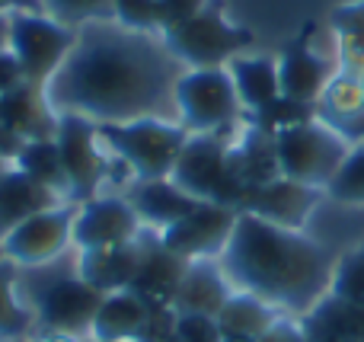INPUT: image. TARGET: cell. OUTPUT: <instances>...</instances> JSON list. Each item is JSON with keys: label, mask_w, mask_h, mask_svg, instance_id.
Instances as JSON below:
<instances>
[{"label": "cell", "mask_w": 364, "mask_h": 342, "mask_svg": "<svg viewBox=\"0 0 364 342\" xmlns=\"http://www.w3.org/2000/svg\"><path fill=\"white\" fill-rule=\"evenodd\" d=\"M83 342H96V339H83Z\"/></svg>", "instance_id": "42"}, {"label": "cell", "mask_w": 364, "mask_h": 342, "mask_svg": "<svg viewBox=\"0 0 364 342\" xmlns=\"http://www.w3.org/2000/svg\"><path fill=\"white\" fill-rule=\"evenodd\" d=\"M218 262L233 292H250L275 311L297 317L326 298L333 279V262L320 243L301 230L275 228L246 211H240L233 237Z\"/></svg>", "instance_id": "2"}, {"label": "cell", "mask_w": 364, "mask_h": 342, "mask_svg": "<svg viewBox=\"0 0 364 342\" xmlns=\"http://www.w3.org/2000/svg\"><path fill=\"white\" fill-rule=\"evenodd\" d=\"M13 166H16L19 173H26L29 179H36L38 186L51 189L55 196H61L64 202H68V179H64L61 154H58V141L55 138L26 141L23 151H19V157L13 160Z\"/></svg>", "instance_id": "27"}, {"label": "cell", "mask_w": 364, "mask_h": 342, "mask_svg": "<svg viewBox=\"0 0 364 342\" xmlns=\"http://www.w3.org/2000/svg\"><path fill=\"white\" fill-rule=\"evenodd\" d=\"M10 42V16H0V51Z\"/></svg>", "instance_id": "40"}, {"label": "cell", "mask_w": 364, "mask_h": 342, "mask_svg": "<svg viewBox=\"0 0 364 342\" xmlns=\"http://www.w3.org/2000/svg\"><path fill=\"white\" fill-rule=\"evenodd\" d=\"M259 342H307V339H304V333H301L297 324H291V320H278V324L272 326Z\"/></svg>", "instance_id": "38"}, {"label": "cell", "mask_w": 364, "mask_h": 342, "mask_svg": "<svg viewBox=\"0 0 364 342\" xmlns=\"http://www.w3.org/2000/svg\"><path fill=\"white\" fill-rule=\"evenodd\" d=\"M144 224H141L134 205L128 196H115V192H100V196L87 198L77 205L74 215V250H106L122 247L141 237Z\"/></svg>", "instance_id": "13"}, {"label": "cell", "mask_w": 364, "mask_h": 342, "mask_svg": "<svg viewBox=\"0 0 364 342\" xmlns=\"http://www.w3.org/2000/svg\"><path fill=\"white\" fill-rule=\"evenodd\" d=\"M240 211L230 205H214V202H198L182 221L173 228L160 230V240L166 250H173L182 260H220L237 228Z\"/></svg>", "instance_id": "12"}, {"label": "cell", "mask_w": 364, "mask_h": 342, "mask_svg": "<svg viewBox=\"0 0 364 342\" xmlns=\"http://www.w3.org/2000/svg\"><path fill=\"white\" fill-rule=\"evenodd\" d=\"M310 36H314V23H307L301 36L284 45L282 58H278V87L288 100L316 106V100L326 96L329 90V61L314 51Z\"/></svg>", "instance_id": "15"}, {"label": "cell", "mask_w": 364, "mask_h": 342, "mask_svg": "<svg viewBox=\"0 0 364 342\" xmlns=\"http://www.w3.org/2000/svg\"><path fill=\"white\" fill-rule=\"evenodd\" d=\"M55 141L64 179H68V202L80 205L100 196L102 183L109 179V164H112V154L102 144L100 125L80 115H58Z\"/></svg>", "instance_id": "9"}, {"label": "cell", "mask_w": 364, "mask_h": 342, "mask_svg": "<svg viewBox=\"0 0 364 342\" xmlns=\"http://www.w3.org/2000/svg\"><path fill=\"white\" fill-rule=\"evenodd\" d=\"M154 304L141 298L138 292L125 288V292H112L102 298L100 311L93 317V330L90 339L96 342H138L144 333L147 320H151Z\"/></svg>", "instance_id": "19"}, {"label": "cell", "mask_w": 364, "mask_h": 342, "mask_svg": "<svg viewBox=\"0 0 364 342\" xmlns=\"http://www.w3.org/2000/svg\"><path fill=\"white\" fill-rule=\"evenodd\" d=\"M4 166H10V164H4V160H0V170H4Z\"/></svg>", "instance_id": "41"}, {"label": "cell", "mask_w": 364, "mask_h": 342, "mask_svg": "<svg viewBox=\"0 0 364 342\" xmlns=\"http://www.w3.org/2000/svg\"><path fill=\"white\" fill-rule=\"evenodd\" d=\"M182 64L164 38L132 32L115 19H96L77 29V42L58 74L45 83L58 115H80L96 125L166 119L176 112L173 90Z\"/></svg>", "instance_id": "1"}, {"label": "cell", "mask_w": 364, "mask_h": 342, "mask_svg": "<svg viewBox=\"0 0 364 342\" xmlns=\"http://www.w3.org/2000/svg\"><path fill=\"white\" fill-rule=\"evenodd\" d=\"M186 269H188V260L166 250L160 234H144L141 230V266H138V275H134L132 292H138L151 304L170 307Z\"/></svg>", "instance_id": "17"}, {"label": "cell", "mask_w": 364, "mask_h": 342, "mask_svg": "<svg viewBox=\"0 0 364 342\" xmlns=\"http://www.w3.org/2000/svg\"><path fill=\"white\" fill-rule=\"evenodd\" d=\"M55 205H64V198L38 186L26 173H19L16 166H4L0 170V240L13 228H19L26 218L38 215L45 208H55Z\"/></svg>", "instance_id": "21"}, {"label": "cell", "mask_w": 364, "mask_h": 342, "mask_svg": "<svg viewBox=\"0 0 364 342\" xmlns=\"http://www.w3.org/2000/svg\"><path fill=\"white\" fill-rule=\"evenodd\" d=\"M19 294L36 317V333L70 339H90L93 317L106 298L80 275L77 250L45 266L19 269Z\"/></svg>", "instance_id": "3"}, {"label": "cell", "mask_w": 364, "mask_h": 342, "mask_svg": "<svg viewBox=\"0 0 364 342\" xmlns=\"http://www.w3.org/2000/svg\"><path fill=\"white\" fill-rule=\"evenodd\" d=\"M128 202L134 205L141 224L151 230H166L176 221L188 215L198 205V198H192L188 192H182L173 179H144V183H132V189L125 192Z\"/></svg>", "instance_id": "20"}, {"label": "cell", "mask_w": 364, "mask_h": 342, "mask_svg": "<svg viewBox=\"0 0 364 342\" xmlns=\"http://www.w3.org/2000/svg\"><path fill=\"white\" fill-rule=\"evenodd\" d=\"M214 320H218V330L224 342H259L282 317H278L275 307L265 304L256 294L233 292Z\"/></svg>", "instance_id": "24"}, {"label": "cell", "mask_w": 364, "mask_h": 342, "mask_svg": "<svg viewBox=\"0 0 364 342\" xmlns=\"http://www.w3.org/2000/svg\"><path fill=\"white\" fill-rule=\"evenodd\" d=\"M176 342H224L214 317H176Z\"/></svg>", "instance_id": "34"}, {"label": "cell", "mask_w": 364, "mask_h": 342, "mask_svg": "<svg viewBox=\"0 0 364 342\" xmlns=\"http://www.w3.org/2000/svg\"><path fill=\"white\" fill-rule=\"evenodd\" d=\"M316 119V109L314 102H297V100H288V96H278L272 100L265 109L252 112V125L262 128V132H284V128H294V125H304V122Z\"/></svg>", "instance_id": "29"}, {"label": "cell", "mask_w": 364, "mask_h": 342, "mask_svg": "<svg viewBox=\"0 0 364 342\" xmlns=\"http://www.w3.org/2000/svg\"><path fill=\"white\" fill-rule=\"evenodd\" d=\"M320 196L323 189H314V186L297 183V179H288V176H275L269 183L256 186V189H250L240 211L259 218V221L275 224V228L301 230L310 221V215H314Z\"/></svg>", "instance_id": "14"}, {"label": "cell", "mask_w": 364, "mask_h": 342, "mask_svg": "<svg viewBox=\"0 0 364 342\" xmlns=\"http://www.w3.org/2000/svg\"><path fill=\"white\" fill-rule=\"evenodd\" d=\"M230 294L233 285L218 260H195L188 262L170 307L176 317H218Z\"/></svg>", "instance_id": "16"}, {"label": "cell", "mask_w": 364, "mask_h": 342, "mask_svg": "<svg viewBox=\"0 0 364 342\" xmlns=\"http://www.w3.org/2000/svg\"><path fill=\"white\" fill-rule=\"evenodd\" d=\"M329 23H333L336 36H339L346 70L361 77L364 74V0L361 4H348V6L333 10Z\"/></svg>", "instance_id": "28"}, {"label": "cell", "mask_w": 364, "mask_h": 342, "mask_svg": "<svg viewBox=\"0 0 364 342\" xmlns=\"http://www.w3.org/2000/svg\"><path fill=\"white\" fill-rule=\"evenodd\" d=\"M164 45L186 70H205V68H227L240 51L252 45V32L243 26L227 23L220 0H208L198 16L186 23L164 29Z\"/></svg>", "instance_id": "6"}, {"label": "cell", "mask_w": 364, "mask_h": 342, "mask_svg": "<svg viewBox=\"0 0 364 342\" xmlns=\"http://www.w3.org/2000/svg\"><path fill=\"white\" fill-rule=\"evenodd\" d=\"M77 42V29L45 16V13H13L10 16V42L6 48L23 68L29 83H45L58 74L64 58L70 55Z\"/></svg>", "instance_id": "10"}, {"label": "cell", "mask_w": 364, "mask_h": 342, "mask_svg": "<svg viewBox=\"0 0 364 342\" xmlns=\"http://www.w3.org/2000/svg\"><path fill=\"white\" fill-rule=\"evenodd\" d=\"M80 253V275L102 294L125 292L134 285V275L141 266V237L122 247L106 250H77Z\"/></svg>", "instance_id": "23"}, {"label": "cell", "mask_w": 364, "mask_h": 342, "mask_svg": "<svg viewBox=\"0 0 364 342\" xmlns=\"http://www.w3.org/2000/svg\"><path fill=\"white\" fill-rule=\"evenodd\" d=\"M74 215L77 205H55L38 215L26 218L19 228L0 240V256L16 262L19 269L45 266L61 260L68 250H74Z\"/></svg>", "instance_id": "11"}, {"label": "cell", "mask_w": 364, "mask_h": 342, "mask_svg": "<svg viewBox=\"0 0 364 342\" xmlns=\"http://www.w3.org/2000/svg\"><path fill=\"white\" fill-rule=\"evenodd\" d=\"M102 144L112 160L128 166L134 183L144 179H170L188 132L170 119H138L125 125H100Z\"/></svg>", "instance_id": "4"}, {"label": "cell", "mask_w": 364, "mask_h": 342, "mask_svg": "<svg viewBox=\"0 0 364 342\" xmlns=\"http://www.w3.org/2000/svg\"><path fill=\"white\" fill-rule=\"evenodd\" d=\"M326 196L342 205H364V144L348 151L339 173L326 186Z\"/></svg>", "instance_id": "32"}, {"label": "cell", "mask_w": 364, "mask_h": 342, "mask_svg": "<svg viewBox=\"0 0 364 342\" xmlns=\"http://www.w3.org/2000/svg\"><path fill=\"white\" fill-rule=\"evenodd\" d=\"M23 144H26V138H23V134H16V132H13V128H6L4 122H0V160L13 166V160L19 157V151H23Z\"/></svg>", "instance_id": "37"}, {"label": "cell", "mask_w": 364, "mask_h": 342, "mask_svg": "<svg viewBox=\"0 0 364 342\" xmlns=\"http://www.w3.org/2000/svg\"><path fill=\"white\" fill-rule=\"evenodd\" d=\"M0 122L6 128H13L16 134H23L26 141L55 138L58 132V112L51 109L45 87L29 80L0 96Z\"/></svg>", "instance_id": "18"}, {"label": "cell", "mask_w": 364, "mask_h": 342, "mask_svg": "<svg viewBox=\"0 0 364 342\" xmlns=\"http://www.w3.org/2000/svg\"><path fill=\"white\" fill-rule=\"evenodd\" d=\"M329 294L348 301L355 307H364V247L346 253L333 266V279H329Z\"/></svg>", "instance_id": "30"}, {"label": "cell", "mask_w": 364, "mask_h": 342, "mask_svg": "<svg viewBox=\"0 0 364 342\" xmlns=\"http://www.w3.org/2000/svg\"><path fill=\"white\" fill-rule=\"evenodd\" d=\"M297 326L307 342H364V307L326 294L297 320Z\"/></svg>", "instance_id": "22"}, {"label": "cell", "mask_w": 364, "mask_h": 342, "mask_svg": "<svg viewBox=\"0 0 364 342\" xmlns=\"http://www.w3.org/2000/svg\"><path fill=\"white\" fill-rule=\"evenodd\" d=\"M275 151H278V173L282 176L326 192V186L333 183V176L339 173L342 160L348 157L352 147L326 122L310 119L304 125L278 132Z\"/></svg>", "instance_id": "7"}, {"label": "cell", "mask_w": 364, "mask_h": 342, "mask_svg": "<svg viewBox=\"0 0 364 342\" xmlns=\"http://www.w3.org/2000/svg\"><path fill=\"white\" fill-rule=\"evenodd\" d=\"M13 13H42V0H0V16Z\"/></svg>", "instance_id": "39"}, {"label": "cell", "mask_w": 364, "mask_h": 342, "mask_svg": "<svg viewBox=\"0 0 364 342\" xmlns=\"http://www.w3.org/2000/svg\"><path fill=\"white\" fill-rule=\"evenodd\" d=\"M19 83H26L23 68H19V61L13 58V51L4 48L0 51V96L10 93V90H16Z\"/></svg>", "instance_id": "36"}, {"label": "cell", "mask_w": 364, "mask_h": 342, "mask_svg": "<svg viewBox=\"0 0 364 342\" xmlns=\"http://www.w3.org/2000/svg\"><path fill=\"white\" fill-rule=\"evenodd\" d=\"M179 125L188 134H220L240 115V96L227 68L182 70L173 90Z\"/></svg>", "instance_id": "8"}, {"label": "cell", "mask_w": 364, "mask_h": 342, "mask_svg": "<svg viewBox=\"0 0 364 342\" xmlns=\"http://www.w3.org/2000/svg\"><path fill=\"white\" fill-rule=\"evenodd\" d=\"M23 342H29V339H23Z\"/></svg>", "instance_id": "43"}, {"label": "cell", "mask_w": 364, "mask_h": 342, "mask_svg": "<svg viewBox=\"0 0 364 342\" xmlns=\"http://www.w3.org/2000/svg\"><path fill=\"white\" fill-rule=\"evenodd\" d=\"M227 74H230L233 87H237L240 106L250 109V112H259L272 100L282 96V87H278V61H272V58H233L227 64Z\"/></svg>", "instance_id": "25"}, {"label": "cell", "mask_w": 364, "mask_h": 342, "mask_svg": "<svg viewBox=\"0 0 364 342\" xmlns=\"http://www.w3.org/2000/svg\"><path fill=\"white\" fill-rule=\"evenodd\" d=\"M36 333V317L19 294V266L0 256V339L23 342Z\"/></svg>", "instance_id": "26"}, {"label": "cell", "mask_w": 364, "mask_h": 342, "mask_svg": "<svg viewBox=\"0 0 364 342\" xmlns=\"http://www.w3.org/2000/svg\"><path fill=\"white\" fill-rule=\"evenodd\" d=\"M112 19L132 32H160L157 0H112Z\"/></svg>", "instance_id": "33"}, {"label": "cell", "mask_w": 364, "mask_h": 342, "mask_svg": "<svg viewBox=\"0 0 364 342\" xmlns=\"http://www.w3.org/2000/svg\"><path fill=\"white\" fill-rule=\"evenodd\" d=\"M42 13L70 29H80L96 19H112V0H42Z\"/></svg>", "instance_id": "31"}, {"label": "cell", "mask_w": 364, "mask_h": 342, "mask_svg": "<svg viewBox=\"0 0 364 342\" xmlns=\"http://www.w3.org/2000/svg\"><path fill=\"white\" fill-rule=\"evenodd\" d=\"M208 0H157V13H160V32L173 29V26L186 23V19L198 16L205 10Z\"/></svg>", "instance_id": "35"}, {"label": "cell", "mask_w": 364, "mask_h": 342, "mask_svg": "<svg viewBox=\"0 0 364 342\" xmlns=\"http://www.w3.org/2000/svg\"><path fill=\"white\" fill-rule=\"evenodd\" d=\"M170 179L198 202L230 205L237 211L250 196L246 183L233 170L230 144L220 134H188Z\"/></svg>", "instance_id": "5"}]
</instances>
